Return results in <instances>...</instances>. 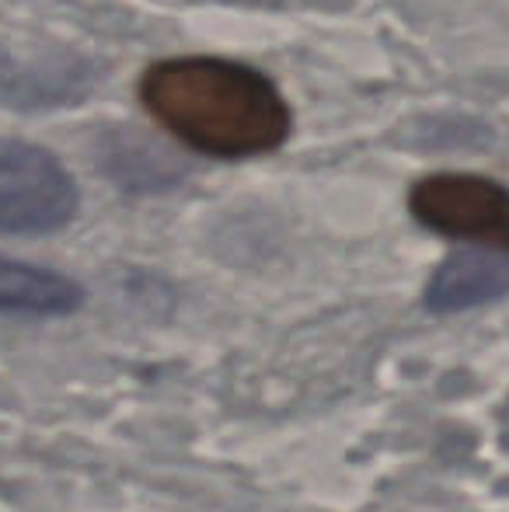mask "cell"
I'll return each instance as SVG.
<instances>
[{"label":"cell","instance_id":"obj_1","mask_svg":"<svg viewBox=\"0 0 509 512\" xmlns=\"http://www.w3.org/2000/svg\"><path fill=\"white\" fill-rule=\"evenodd\" d=\"M140 98L168 133L210 157H252L290 133L276 84L231 60H164L143 74Z\"/></svg>","mask_w":509,"mask_h":512},{"label":"cell","instance_id":"obj_2","mask_svg":"<svg viewBox=\"0 0 509 512\" xmlns=\"http://www.w3.org/2000/svg\"><path fill=\"white\" fill-rule=\"evenodd\" d=\"M77 189L49 150L0 140V230L49 234L74 220Z\"/></svg>","mask_w":509,"mask_h":512},{"label":"cell","instance_id":"obj_3","mask_svg":"<svg viewBox=\"0 0 509 512\" xmlns=\"http://www.w3.org/2000/svg\"><path fill=\"white\" fill-rule=\"evenodd\" d=\"M415 220L457 241L509 251V189L478 175H433L412 189Z\"/></svg>","mask_w":509,"mask_h":512},{"label":"cell","instance_id":"obj_4","mask_svg":"<svg viewBox=\"0 0 509 512\" xmlns=\"http://www.w3.org/2000/svg\"><path fill=\"white\" fill-rule=\"evenodd\" d=\"M509 293V251H457L433 272L426 286V307L436 314H457L492 304Z\"/></svg>","mask_w":509,"mask_h":512},{"label":"cell","instance_id":"obj_5","mask_svg":"<svg viewBox=\"0 0 509 512\" xmlns=\"http://www.w3.org/2000/svg\"><path fill=\"white\" fill-rule=\"evenodd\" d=\"M84 304V290L60 272L0 258V314L56 317L74 314Z\"/></svg>","mask_w":509,"mask_h":512}]
</instances>
